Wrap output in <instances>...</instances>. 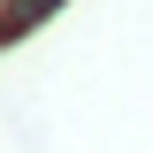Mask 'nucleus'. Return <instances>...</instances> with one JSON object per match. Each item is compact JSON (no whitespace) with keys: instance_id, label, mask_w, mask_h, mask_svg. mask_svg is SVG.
I'll return each instance as SVG.
<instances>
[{"instance_id":"f257e3e1","label":"nucleus","mask_w":153,"mask_h":153,"mask_svg":"<svg viewBox=\"0 0 153 153\" xmlns=\"http://www.w3.org/2000/svg\"><path fill=\"white\" fill-rule=\"evenodd\" d=\"M54 8H61V0H8V8H0V31L23 38V31H38V23L54 16Z\"/></svg>"}]
</instances>
